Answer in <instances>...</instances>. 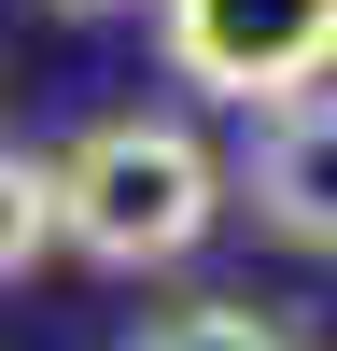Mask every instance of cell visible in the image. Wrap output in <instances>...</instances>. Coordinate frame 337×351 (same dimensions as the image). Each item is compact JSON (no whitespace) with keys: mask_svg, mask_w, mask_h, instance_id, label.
Segmentation results:
<instances>
[{"mask_svg":"<svg viewBox=\"0 0 337 351\" xmlns=\"http://www.w3.org/2000/svg\"><path fill=\"white\" fill-rule=\"evenodd\" d=\"M225 211V169L183 112H99L56 155V239L84 267H183Z\"/></svg>","mask_w":337,"mask_h":351,"instance_id":"cell-1","label":"cell"},{"mask_svg":"<svg viewBox=\"0 0 337 351\" xmlns=\"http://www.w3.org/2000/svg\"><path fill=\"white\" fill-rule=\"evenodd\" d=\"M155 43L183 84H211L239 112H281L337 71V0H155Z\"/></svg>","mask_w":337,"mask_h":351,"instance_id":"cell-2","label":"cell"},{"mask_svg":"<svg viewBox=\"0 0 337 351\" xmlns=\"http://www.w3.org/2000/svg\"><path fill=\"white\" fill-rule=\"evenodd\" d=\"M253 211H267L281 239L337 253V99H323V84L267 112V141H253Z\"/></svg>","mask_w":337,"mask_h":351,"instance_id":"cell-3","label":"cell"},{"mask_svg":"<svg viewBox=\"0 0 337 351\" xmlns=\"http://www.w3.org/2000/svg\"><path fill=\"white\" fill-rule=\"evenodd\" d=\"M56 253V155H28V141H0V281L42 267Z\"/></svg>","mask_w":337,"mask_h":351,"instance_id":"cell-4","label":"cell"},{"mask_svg":"<svg viewBox=\"0 0 337 351\" xmlns=\"http://www.w3.org/2000/svg\"><path fill=\"white\" fill-rule=\"evenodd\" d=\"M127 351H295L267 324V309H239V295H211V309H168V324H140Z\"/></svg>","mask_w":337,"mask_h":351,"instance_id":"cell-5","label":"cell"},{"mask_svg":"<svg viewBox=\"0 0 337 351\" xmlns=\"http://www.w3.org/2000/svg\"><path fill=\"white\" fill-rule=\"evenodd\" d=\"M56 14H127V0H56Z\"/></svg>","mask_w":337,"mask_h":351,"instance_id":"cell-6","label":"cell"}]
</instances>
